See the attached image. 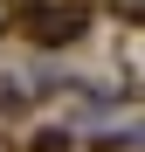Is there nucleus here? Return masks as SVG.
I'll use <instances>...</instances> for the list:
<instances>
[{"label": "nucleus", "instance_id": "1", "mask_svg": "<svg viewBox=\"0 0 145 152\" xmlns=\"http://www.w3.org/2000/svg\"><path fill=\"white\" fill-rule=\"evenodd\" d=\"M83 7H35L28 14V35L42 42V48H55V42H83Z\"/></svg>", "mask_w": 145, "mask_h": 152}]
</instances>
